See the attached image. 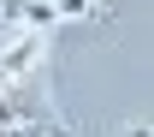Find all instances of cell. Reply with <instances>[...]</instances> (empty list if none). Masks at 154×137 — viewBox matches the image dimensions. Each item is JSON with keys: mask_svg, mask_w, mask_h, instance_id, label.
I'll list each match as a JSON object with an SVG mask.
<instances>
[{"mask_svg": "<svg viewBox=\"0 0 154 137\" xmlns=\"http://www.w3.org/2000/svg\"><path fill=\"white\" fill-rule=\"evenodd\" d=\"M42 83H36V72L30 78H18V83H0V131H12V125H36L42 119Z\"/></svg>", "mask_w": 154, "mask_h": 137, "instance_id": "2", "label": "cell"}, {"mask_svg": "<svg viewBox=\"0 0 154 137\" xmlns=\"http://www.w3.org/2000/svg\"><path fill=\"white\" fill-rule=\"evenodd\" d=\"M125 137H148V125H142V119H136V125H125Z\"/></svg>", "mask_w": 154, "mask_h": 137, "instance_id": "5", "label": "cell"}, {"mask_svg": "<svg viewBox=\"0 0 154 137\" xmlns=\"http://www.w3.org/2000/svg\"><path fill=\"white\" fill-rule=\"evenodd\" d=\"M89 6L95 0H0V18L48 36V24H59V18H89Z\"/></svg>", "mask_w": 154, "mask_h": 137, "instance_id": "1", "label": "cell"}, {"mask_svg": "<svg viewBox=\"0 0 154 137\" xmlns=\"http://www.w3.org/2000/svg\"><path fill=\"white\" fill-rule=\"evenodd\" d=\"M0 137H48V119H36V125H12V131H0Z\"/></svg>", "mask_w": 154, "mask_h": 137, "instance_id": "4", "label": "cell"}, {"mask_svg": "<svg viewBox=\"0 0 154 137\" xmlns=\"http://www.w3.org/2000/svg\"><path fill=\"white\" fill-rule=\"evenodd\" d=\"M42 48H48V36H42V30H24L18 42H6V48H0V83L30 78V72H36V60H42Z\"/></svg>", "mask_w": 154, "mask_h": 137, "instance_id": "3", "label": "cell"}]
</instances>
